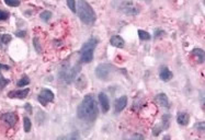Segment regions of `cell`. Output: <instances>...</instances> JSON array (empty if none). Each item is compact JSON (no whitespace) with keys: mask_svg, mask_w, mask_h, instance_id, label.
<instances>
[{"mask_svg":"<svg viewBox=\"0 0 205 140\" xmlns=\"http://www.w3.org/2000/svg\"><path fill=\"white\" fill-rule=\"evenodd\" d=\"M99 109L97 101L93 94H87L77 109V116L79 119L88 123H92L97 119Z\"/></svg>","mask_w":205,"mask_h":140,"instance_id":"1","label":"cell"},{"mask_svg":"<svg viewBox=\"0 0 205 140\" xmlns=\"http://www.w3.org/2000/svg\"><path fill=\"white\" fill-rule=\"evenodd\" d=\"M76 13H78L79 19L81 20L82 23L87 24V25H92L97 20L96 12L86 0H78Z\"/></svg>","mask_w":205,"mask_h":140,"instance_id":"2","label":"cell"},{"mask_svg":"<svg viewBox=\"0 0 205 140\" xmlns=\"http://www.w3.org/2000/svg\"><path fill=\"white\" fill-rule=\"evenodd\" d=\"M98 45V39H90L88 42H86L82 45L81 49H80V60L83 64H89L92 61L93 59V53L94 49Z\"/></svg>","mask_w":205,"mask_h":140,"instance_id":"3","label":"cell"},{"mask_svg":"<svg viewBox=\"0 0 205 140\" xmlns=\"http://www.w3.org/2000/svg\"><path fill=\"white\" fill-rule=\"evenodd\" d=\"M80 65L79 64H76L75 66L69 67V66H63L60 71H59V77L65 81V83L69 84L71 82L74 81L76 77L79 74V70H80Z\"/></svg>","mask_w":205,"mask_h":140,"instance_id":"4","label":"cell"},{"mask_svg":"<svg viewBox=\"0 0 205 140\" xmlns=\"http://www.w3.org/2000/svg\"><path fill=\"white\" fill-rule=\"evenodd\" d=\"M113 72H114V67L110 64H101L96 68V76L103 81L110 80Z\"/></svg>","mask_w":205,"mask_h":140,"instance_id":"5","label":"cell"},{"mask_svg":"<svg viewBox=\"0 0 205 140\" xmlns=\"http://www.w3.org/2000/svg\"><path fill=\"white\" fill-rule=\"evenodd\" d=\"M37 100H39V102L42 105H46L47 103L53 102V100H54V93L48 89H43L40 92Z\"/></svg>","mask_w":205,"mask_h":140,"instance_id":"6","label":"cell"},{"mask_svg":"<svg viewBox=\"0 0 205 140\" xmlns=\"http://www.w3.org/2000/svg\"><path fill=\"white\" fill-rule=\"evenodd\" d=\"M122 11H123L124 13L128 14V16H136V14H138L140 9L137 8L132 1L126 0V1L123 2V4H122Z\"/></svg>","mask_w":205,"mask_h":140,"instance_id":"7","label":"cell"},{"mask_svg":"<svg viewBox=\"0 0 205 140\" xmlns=\"http://www.w3.org/2000/svg\"><path fill=\"white\" fill-rule=\"evenodd\" d=\"M1 119L8 125L9 127H13L18 121V116H17V114L10 112V113H4L1 116Z\"/></svg>","mask_w":205,"mask_h":140,"instance_id":"8","label":"cell"},{"mask_svg":"<svg viewBox=\"0 0 205 140\" xmlns=\"http://www.w3.org/2000/svg\"><path fill=\"white\" fill-rule=\"evenodd\" d=\"M159 78L161 79L163 82H169L171 79L173 78V74L171 72V70H169L168 67L163 66L160 68V71H159Z\"/></svg>","mask_w":205,"mask_h":140,"instance_id":"9","label":"cell"},{"mask_svg":"<svg viewBox=\"0 0 205 140\" xmlns=\"http://www.w3.org/2000/svg\"><path fill=\"white\" fill-rule=\"evenodd\" d=\"M98 97H99V102H100V105L102 107V112L104 114L108 113L109 109H110V101H109V97L106 96V94L101 92V93H99Z\"/></svg>","mask_w":205,"mask_h":140,"instance_id":"10","label":"cell"},{"mask_svg":"<svg viewBox=\"0 0 205 140\" xmlns=\"http://www.w3.org/2000/svg\"><path fill=\"white\" fill-rule=\"evenodd\" d=\"M127 105V96L126 95H123V96L119 97L115 101V104H114V107H115V112L116 113H121Z\"/></svg>","mask_w":205,"mask_h":140,"instance_id":"11","label":"cell"},{"mask_svg":"<svg viewBox=\"0 0 205 140\" xmlns=\"http://www.w3.org/2000/svg\"><path fill=\"white\" fill-rule=\"evenodd\" d=\"M29 92H30V90L27 88L23 90H13L11 92H9L8 96L11 99H24V97H27Z\"/></svg>","mask_w":205,"mask_h":140,"instance_id":"12","label":"cell"},{"mask_svg":"<svg viewBox=\"0 0 205 140\" xmlns=\"http://www.w3.org/2000/svg\"><path fill=\"white\" fill-rule=\"evenodd\" d=\"M177 121H178V124L181 125V126H186L190 121L189 114L186 113V112H179L178 116H177Z\"/></svg>","mask_w":205,"mask_h":140,"instance_id":"13","label":"cell"},{"mask_svg":"<svg viewBox=\"0 0 205 140\" xmlns=\"http://www.w3.org/2000/svg\"><path fill=\"white\" fill-rule=\"evenodd\" d=\"M110 43H111V45H112V46H114V47H117V48H123L125 42H124V39L121 37L120 35H113L112 37L110 39Z\"/></svg>","mask_w":205,"mask_h":140,"instance_id":"14","label":"cell"},{"mask_svg":"<svg viewBox=\"0 0 205 140\" xmlns=\"http://www.w3.org/2000/svg\"><path fill=\"white\" fill-rule=\"evenodd\" d=\"M156 101L158 102V104L163 107H169V100L165 93H159L156 95Z\"/></svg>","mask_w":205,"mask_h":140,"instance_id":"15","label":"cell"},{"mask_svg":"<svg viewBox=\"0 0 205 140\" xmlns=\"http://www.w3.org/2000/svg\"><path fill=\"white\" fill-rule=\"evenodd\" d=\"M192 54L197 58V62L199 64H203L204 62V51L201 48H194L192 51Z\"/></svg>","mask_w":205,"mask_h":140,"instance_id":"16","label":"cell"},{"mask_svg":"<svg viewBox=\"0 0 205 140\" xmlns=\"http://www.w3.org/2000/svg\"><path fill=\"white\" fill-rule=\"evenodd\" d=\"M31 127H32V124H31V121H30V118L25 116L23 118V128H24V131H25V132H30V131H31Z\"/></svg>","mask_w":205,"mask_h":140,"instance_id":"17","label":"cell"},{"mask_svg":"<svg viewBox=\"0 0 205 140\" xmlns=\"http://www.w3.org/2000/svg\"><path fill=\"white\" fill-rule=\"evenodd\" d=\"M11 39H12V36L10 34H1L0 35V43L1 44L7 45Z\"/></svg>","mask_w":205,"mask_h":140,"instance_id":"18","label":"cell"},{"mask_svg":"<svg viewBox=\"0 0 205 140\" xmlns=\"http://www.w3.org/2000/svg\"><path fill=\"white\" fill-rule=\"evenodd\" d=\"M29 83H30L29 77H27V76H23V77L18 81V86H19V88H21V86H27Z\"/></svg>","mask_w":205,"mask_h":140,"instance_id":"19","label":"cell"},{"mask_svg":"<svg viewBox=\"0 0 205 140\" xmlns=\"http://www.w3.org/2000/svg\"><path fill=\"white\" fill-rule=\"evenodd\" d=\"M138 36H140V39L142 41H148V39H150V34L148 32L144 31V30H140L138 31Z\"/></svg>","mask_w":205,"mask_h":140,"instance_id":"20","label":"cell"},{"mask_svg":"<svg viewBox=\"0 0 205 140\" xmlns=\"http://www.w3.org/2000/svg\"><path fill=\"white\" fill-rule=\"evenodd\" d=\"M40 16H41L42 21H44V22H48L50 19L52 18V12L50 11H43Z\"/></svg>","mask_w":205,"mask_h":140,"instance_id":"21","label":"cell"},{"mask_svg":"<svg viewBox=\"0 0 205 140\" xmlns=\"http://www.w3.org/2000/svg\"><path fill=\"white\" fill-rule=\"evenodd\" d=\"M33 45H34L35 51H37L39 54H41V53H42V46H41L40 41H39V39H37V37H34V39H33Z\"/></svg>","mask_w":205,"mask_h":140,"instance_id":"22","label":"cell"},{"mask_svg":"<svg viewBox=\"0 0 205 140\" xmlns=\"http://www.w3.org/2000/svg\"><path fill=\"white\" fill-rule=\"evenodd\" d=\"M8 83H9V79H6L2 74H0V91H2Z\"/></svg>","mask_w":205,"mask_h":140,"instance_id":"23","label":"cell"},{"mask_svg":"<svg viewBox=\"0 0 205 140\" xmlns=\"http://www.w3.org/2000/svg\"><path fill=\"white\" fill-rule=\"evenodd\" d=\"M67 6H68V8L71 10V12H74V13L77 12V8H76V2H75V0H67Z\"/></svg>","mask_w":205,"mask_h":140,"instance_id":"24","label":"cell"},{"mask_svg":"<svg viewBox=\"0 0 205 140\" xmlns=\"http://www.w3.org/2000/svg\"><path fill=\"white\" fill-rule=\"evenodd\" d=\"M4 4L9 7H18L20 6V0H4Z\"/></svg>","mask_w":205,"mask_h":140,"instance_id":"25","label":"cell"},{"mask_svg":"<svg viewBox=\"0 0 205 140\" xmlns=\"http://www.w3.org/2000/svg\"><path fill=\"white\" fill-rule=\"evenodd\" d=\"M9 18V13L8 12L4 11V10H0V21H4Z\"/></svg>","mask_w":205,"mask_h":140,"instance_id":"26","label":"cell"},{"mask_svg":"<svg viewBox=\"0 0 205 140\" xmlns=\"http://www.w3.org/2000/svg\"><path fill=\"white\" fill-rule=\"evenodd\" d=\"M204 126H205L204 121H200V123H197V125H196L197 130H199V131H201V132H203V131H204Z\"/></svg>","mask_w":205,"mask_h":140,"instance_id":"27","label":"cell"},{"mask_svg":"<svg viewBox=\"0 0 205 140\" xmlns=\"http://www.w3.org/2000/svg\"><path fill=\"white\" fill-rule=\"evenodd\" d=\"M79 137H80V136H79V134H78L77 131H74L73 134H71V135H69V136H67L66 138H70V139H78Z\"/></svg>","mask_w":205,"mask_h":140,"instance_id":"28","label":"cell"},{"mask_svg":"<svg viewBox=\"0 0 205 140\" xmlns=\"http://www.w3.org/2000/svg\"><path fill=\"white\" fill-rule=\"evenodd\" d=\"M163 35H165V32L161 31V30H158V31L155 32V39H158V37L163 36Z\"/></svg>","mask_w":205,"mask_h":140,"instance_id":"29","label":"cell"},{"mask_svg":"<svg viewBox=\"0 0 205 140\" xmlns=\"http://www.w3.org/2000/svg\"><path fill=\"white\" fill-rule=\"evenodd\" d=\"M24 109H27L29 114H32V106H31V104H30V103H27V104H25V106H24Z\"/></svg>","mask_w":205,"mask_h":140,"instance_id":"30","label":"cell"},{"mask_svg":"<svg viewBox=\"0 0 205 140\" xmlns=\"http://www.w3.org/2000/svg\"><path fill=\"white\" fill-rule=\"evenodd\" d=\"M133 139H144V136L143 135H140V134H134L133 136H132Z\"/></svg>","mask_w":205,"mask_h":140,"instance_id":"31","label":"cell"},{"mask_svg":"<svg viewBox=\"0 0 205 140\" xmlns=\"http://www.w3.org/2000/svg\"><path fill=\"white\" fill-rule=\"evenodd\" d=\"M25 31H19V32H17V36H19V37H24L25 36Z\"/></svg>","mask_w":205,"mask_h":140,"instance_id":"32","label":"cell"},{"mask_svg":"<svg viewBox=\"0 0 205 140\" xmlns=\"http://www.w3.org/2000/svg\"><path fill=\"white\" fill-rule=\"evenodd\" d=\"M10 67L7 66V65H4V64H0V70H9Z\"/></svg>","mask_w":205,"mask_h":140,"instance_id":"33","label":"cell"}]
</instances>
